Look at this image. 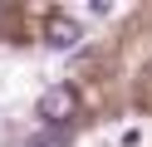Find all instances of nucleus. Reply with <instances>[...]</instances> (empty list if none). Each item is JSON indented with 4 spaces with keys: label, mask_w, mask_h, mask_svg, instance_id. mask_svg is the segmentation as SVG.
<instances>
[{
    "label": "nucleus",
    "mask_w": 152,
    "mask_h": 147,
    "mask_svg": "<svg viewBox=\"0 0 152 147\" xmlns=\"http://www.w3.org/2000/svg\"><path fill=\"white\" fill-rule=\"evenodd\" d=\"M30 147H64V137H59V132H39Z\"/></svg>",
    "instance_id": "obj_3"
},
{
    "label": "nucleus",
    "mask_w": 152,
    "mask_h": 147,
    "mask_svg": "<svg viewBox=\"0 0 152 147\" xmlns=\"http://www.w3.org/2000/svg\"><path fill=\"white\" fill-rule=\"evenodd\" d=\"M74 113H79V93H74L69 83H54V88H44V93H39V118H44V127L59 132Z\"/></svg>",
    "instance_id": "obj_1"
},
{
    "label": "nucleus",
    "mask_w": 152,
    "mask_h": 147,
    "mask_svg": "<svg viewBox=\"0 0 152 147\" xmlns=\"http://www.w3.org/2000/svg\"><path fill=\"white\" fill-rule=\"evenodd\" d=\"M44 44L49 49H79L83 44V25L74 15H64V10H54V15L44 20Z\"/></svg>",
    "instance_id": "obj_2"
}]
</instances>
